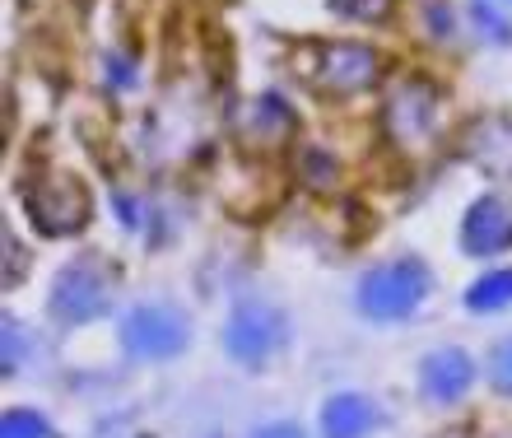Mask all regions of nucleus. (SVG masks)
<instances>
[{"instance_id": "obj_13", "label": "nucleus", "mask_w": 512, "mask_h": 438, "mask_svg": "<svg viewBox=\"0 0 512 438\" xmlns=\"http://www.w3.org/2000/svg\"><path fill=\"white\" fill-rule=\"evenodd\" d=\"M0 327H5V359H0V364H5V373H14L19 369V355H24V336H19V322H14V317H5Z\"/></svg>"}, {"instance_id": "obj_4", "label": "nucleus", "mask_w": 512, "mask_h": 438, "mask_svg": "<svg viewBox=\"0 0 512 438\" xmlns=\"http://www.w3.org/2000/svg\"><path fill=\"white\" fill-rule=\"evenodd\" d=\"M378 75H382V61L368 42L340 38V42H317L312 47L308 80L331 89V94H364V89L378 84Z\"/></svg>"}, {"instance_id": "obj_6", "label": "nucleus", "mask_w": 512, "mask_h": 438, "mask_svg": "<svg viewBox=\"0 0 512 438\" xmlns=\"http://www.w3.org/2000/svg\"><path fill=\"white\" fill-rule=\"evenodd\" d=\"M108 299H112L108 271L89 257L70 261L52 285V317L66 322V327H84V322H94V317L108 313Z\"/></svg>"}, {"instance_id": "obj_3", "label": "nucleus", "mask_w": 512, "mask_h": 438, "mask_svg": "<svg viewBox=\"0 0 512 438\" xmlns=\"http://www.w3.org/2000/svg\"><path fill=\"white\" fill-rule=\"evenodd\" d=\"M284 345V313L266 299H243L229 313L224 327V350L247 369H261L275 350Z\"/></svg>"}, {"instance_id": "obj_7", "label": "nucleus", "mask_w": 512, "mask_h": 438, "mask_svg": "<svg viewBox=\"0 0 512 438\" xmlns=\"http://www.w3.org/2000/svg\"><path fill=\"white\" fill-rule=\"evenodd\" d=\"M461 247L471 257H494L503 247H512V210L499 196H480L466 219H461Z\"/></svg>"}, {"instance_id": "obj_2", "label": "nucleus", "mask_w": 512, "mask_h": 438, "mask_svg": "<svg viewBox=\"0 0 512 438\" xmlns=\"http://www.w3.org/2000/svg\"><path fill=\"white\" fill-rule=\"evenodd\" d=\"M24 215L47 238H70V233H80L89 224L94 201H89L80 178H70V173H42L38 182H24Z\"/></svg>"}, {"instance_id": "obj_5", "label": "nucleus", "mask_w": 512, "mask_h": 438, "mask_svg": "<svg viewBox=\"0 0 512 438\" xmlns=\"http://www.w3.org/2000/svg\"><path fill=\"white\" fill-rule=\"evenodd\" d=\"M191 341V322L173 303H145L122 322V345L140 359H173Z\"/></svg>"}, {"instance_id": "obj_10", "label": "nucleus", "mask_w": 512, "mask_h": 438, "mask_svg": "<svg viewBox=\"0 0 512 438\" xmlns=\"http://www.w3.org/2000/svg\"><path fill=\"white\" fill-rule=\"evenodd\" d=\"M508 303H512V266L480 275V280L466 289V308H471V313H494V308H508Z\"/></svg>"}, {"instance_id": "obj_12", "label": "nucleus", "mask_w": 512, "mask_h": 438, "mask_svg": "<svg viewBox=\"0 0 512 438\" xmlns=\"http://www.w3.org/2000/svg\"><path fill=\"white\" fill-rule=\"evenodd\" d=\"M489 378H494V387H499V392H508V397H512V336L499 345V350H494V359H489Z\"/></svg>"}, {"instance_id": "obj_14", "label": "nucleus", "mask_w": 512, "mask_h": 438, "mask_svg": "<svg viewBox=\"0 0 512 438\" xmlns=\"http://www.w3.org/2000/svg\"><path fill=\"white\" fill-rule=\"evenodd\" d=\"M252 438H303V429L298 425H261Z\"/></svg>"}, {"instance_id": "obj_11", "label": "nucleus", "mask_w": 512, "mask_h": 438, "mask_svg": "<svg viewBox=\"0 0 512 438\" xmlns=\"http://www.w3.org/2000/svg\"><path fill=\"white\" fill-rule=\"evenodd\" d=\"M0 438H52V425L42 420L38 411H5V420H0Z\"/></svg>"}, {"instance_id": "obj_1", "label": "nucleus", "mask_w": 512, "mask_h": 438, "mask_svg": "<svg viewBox=\"0 0 512 438\" xmlns=\"http://www.w3.org/2000/svg\"><path fill=\"white\" fill-rule=\"evenodd\" d=\"M429 289H433V275L424 261L396 257V261L373 266V271L359 280L354 303H359V313L373 317V322H401V317H410L419 303L429 299Z\"/></svg>"}, {"instance_id": "obj_9", "label": "nucleus", "mask_w": 512, "mask_h": 438, "mask_svg": "<svg viewBox=\"0 0 512 438\" xmlns=\"http://www.w3.org/2000/svg\"><path fill=\"white\" fill-rule=\"evenodd\" d=\"M382 425V411L359 392H340L322 406V434L326 438H368Z\"/></svg>"}, {"instance_id": "obj_8", "label": "nucleus", "mask_w": 512, "mask_h": 438, "mask_svg": "<svg viewBox=\"0 0 512 438\" xmlns=\"http://www.w3.org/2000/svg\"><path fill=\"white\" fill-rule=\"evenodd\" d=\"M471 378H475V364L466 350H433V355L419 364V387H424V397L438 401V406L461 401V392L471 387Z\"/></svg>"}]
</instances>
